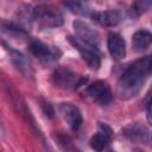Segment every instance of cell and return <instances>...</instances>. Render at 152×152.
Segmentation results:
<instances>
[{
  "mask_svg": "<svg viewBox=\"0 0 152 152\" xmlns=\"http://www.w3.org/2000/svg\"><path fill=\"white\" fill-rule=\"evenodd\" d=\"M40 101V108L43 110V114L48 118V119H53L55 116V110H53V107L51 103H49L48 101H44V100H39Z\"/></svg>",
  "mask_w": 152,
  "mask_h": 152,
  "instance_id": "obj_19",
  "label": "cell"
},
{
  "mask_svg": "<svg viewBox=\"0 0 152 152\" xmlns=\"http://www.w3.org/2000/svg\"><path fill=\"white\" fill-rule=\"evenodd\" d=\"M89 15L95 24L104 27H114L121 21V14L114 10L91 12Z\"/></svg>",
  "mask_w": 152,
  "mask_h": 152,
  "instance_id": "obj_12",
  "label": "cell"
},
{
  "mask_svg": "<svg viewBox=\"0 0 152 152\" xmlns=\"http://www.w3.org/2000/svg\"><path fill=\"white\" fill-rule=\"evenodd\" d=\"M0 30L12 37V38H26L28 36V32L25 30V27L13 23V21H7V20H1L0 21Z\"/></svg>",
  "mask_w": 152,
  "mask_h": 152,
  "instance_id": "obj_15",
  "label": "cell"
},
{
  "mask_svg": "<svg viewBox=\"0 0 152 152\" xmlns=\"http://www.w3.org/2000/svg\"><path fill=\"white\" fill-rule=\"evenodd\" d=\"M87 78L78 77L71 69L66 66H58L52 74V82L57 88L62 89H72L78 88Z\"/></svg>",
  "mask_w": 152,
  "mask_h": 152,
  "instance_id": "obj_6",
  "label": "cell"
},
{
  "mask_svg": "<svg viewBox=\"0 0 152 152\" xmlns=\"http://www.w3.org/2000/svg\"><path fill=\"white\" fill-rule=\"evenodd\" d=\"M2 45H4L5 49L8 51L10 58H11L13 65L15 66V69H17L24 77H26V78H28V80H33V77H34V70H33V68H32L30 61L27 59V57H26L23 52L18 51V50H14L12 46L7 45V44L4 43V42H2Z\"/></svg>",
  "mask_w": 152,
  "mask_h": 152,
  "instance_id": "obj_8",
  "label": "cell"
},
{
  "mask_svg": "<svg viewBox=\"0 0 152 152\" xmlns=\"http://www.w3.org/2000/svg\"><path fill=\"white\" fill-rule=\"evenodd\" d=\"M151 2L152 0H134V2L132 4L128 14L132 18H139L141 14H144L145 12H147L151 8Z\"/></svg>",
  "mask_w": 152,
  "mask_h": 152,
  "instance_id": "obj_18",
  "label": "cell"
},
{
  "mask_svg": "<svg viewBox=\"0 0 152 152\" xmlns=\"http://www.w3.org/2000/svg\"><path fill=\"white\" fill-rule=\"evenodd\" d=\"M112 137L113 135H110V134H108V133H106V132H103V131L100 129V132L96 133V134H94L91 137V139H90V146H91V148L95 150V151H102V150H104L108 146V144L110 142Z\"/></svg>",
  "mask_w": 152,
  "mask_h": 152,
  "instance_id": "obj_17",
  "label": "cell"
},
{
  "mask_svg": "<svg viewBox=\"0 0 152 152\" xmlns=\"http://www.w3.org/2000/svg\"><path fill=\"white\" fill-rule=\"evenodd\" d=\"M151 42H152V34L148 30L145 28L135 31L134 34L132 36V46L137 52H142L147 50L151 45Z\"/></svg>",
  "mask_w": 152,
  "mask_h": 152,
  "instance_id": "obj_14",
  "label": "cell"
},
{
  "mask_svg": "<svg viewBox=\"0 0 152 152\" xmlns=\"http://www.w3.org/2000/svg\"><path fill=\"white\" fill-rule=\"evenodd\" d=\"M150 101H147V103H146V115H147V120L148 121H151V112H150Z\"/></svg>",
  "mask_w": 152,
  "mask_h": 152,
  "instance_id": "obj_20",
  "label": "cell"
},
{
  "mask_svg": "<svg viewBox=\"0 0 152 152\" xmlns=\"http://www.w3.org/2000/svg\"><path fill=\"white\" fill-rule=\"evenodd\" d=\"M86 94L88 95V97H90L95 103L100 106H107L108 103H110L113 99L108 83L101 80L95 81L91 84H89L86 90Z\"/></svg>",
  "mask_w": 152,
  "mask_h": 152,
  "instance_id": "obj_7",
  "label": "cell"
},
{
  "mask_svg": "<svg viewBox=\"0 0 152 152\" xmlns=\"http://www.w3.org/2000/svg\"><path fill=\"white\" fill-rule=\"evenodd\" d=\"M72 26H74V30H75L77 38H80L83 42H87L89 44L97 46V44L100 42V36L95 28H93L91 26H89L87 23H84L82 20H75Z\"/></svg>",
  "mask_w": 152,
  "mask_h": 152,
  "instance_id": "obj_11",
  "label": "cell"
},
{
  "mask_svg": "<svg viewBox=\"0 0 152 152\" xmlns=\"http://www.w3.org/2000/svg\"><path fill=\"white\" fill-rule=\"evenodd\" d=\"M59 113L71 131L77 132L81 128V126L83 124V116H82V113L78 109V107H76L74 103H71V102L61 103Z\"/></svg>",
  "mask_w": 152,
  "mask_h": 152,
  "instance_id": "obj_9",
  "label": "cell"
},
{
  "mask_svg": "<svg viewBox=\"0 0 152 152\" xmlns=\"http://www.w3.org/2000/svg\"><path fill=\"white\" fill-rule=\"evenodd\" d=\"M69 43L80 52L82 59L87 63V65L93 69V70H97L101 65V57H100V51L97 49L96 45L89 44L87 42L81 40L77 37H68Z\"/></svg>",
  "mask_w": 152,
  "mask_h": 152,
  "instance_id": "obj_2",
  "label": "cell"
},
{
  "mask_svg": "<svg viewBox=\"0 0 152 152\" xmlns=\"http://www.w3.org/2000/svg\"><path fill=\"white\" fill-rule=\"evenodd\" d=\"M10 95H11L12 103H13V106H14L17 113L24 119V121L27 124V126L31 128V131H32L38 138H40V139L44 141V135H43V133H42V131H40L38 124L36 122V119L33 118V115H32L30 108L27 107L25 100H24V99L20 96V94H19L17 90H14V89H12V90L10 91Z\"/></svg>",
  "mask_w": 152,
  "mask_h": 152,
  "instance_id": "obj_5",
  "label": "cell"
},
{
  "mask_svg": "<svg viewBox=\"0 0 152 152\" xmlns=\"http://www.w3.org/2000/svg\"><path fill=\"white\" fill-rule=\"evenodd\" d=\"M32 19L37 20L45 27H59L64 23L62 13L50 5H38L33 7Z\"/></svg>",
  "mask_w": 152,
  "mask_h": 152,
  "instance_id": "obj_3",
  "label": "cell"
},
{
  "mask_svg": "<svg viewBox=\"0 0 152 152\" xmlns=\"http://www.w3.org/2000/svg\"><path fill=\"white\" fill-rule=\"evenodd\" d=\"M107 48L113 59L120 61L126 56L125 39L116 32H110L107 38Z\"/></svg>",
  "mask_w": 152,
  "mask_h": 152,
  "instance_id": "obj_13",
  "label": "cell"
},
{
  "mask_svg": "<svg viewBox=\"0 0 152 152\" xmlns=\"http://www.w3.org/2000/svg\"><path fill=\"white\" fill-rule=\"evenodd\" d=\"M122 134L133 142H139L145 145L151 144V132L146 126L141 124L135 122L125 126L122 128Z\"/></svg>",
  "mask_w": 152,
  "mask_h": 152,
  "instance_id": "obj_10",
  "label": "cell"
},
{
  "mask_svg": "<svg viewBox=\"0 0 152 152\" xmlns=\"http://www.w3.org/2000/svg\"><path fill=\"white\" fill-rule=\"evenodd\" d=\"M64 6L72 13L77 15L90 14L89 0H64Z\"/></svg>",
  "mask_w": 152,
  "mask_h": 152,
  "instance_id": "obj_16",
  "label": "cell"
},
{
  "mask_svg": "<svg viewBox=\"0 0 152 152\" xmlns=\"http://www.w3.org/2000/svg\"><path fill=\"white\" fill-rule=\"evenodd\" d=\"M28 51L31 52V55H33L42 64L44 65H53L61 56V52L58 49L53 48V46H49L46 44H44L40 40L33 39L28 44Z\"/></svg>",
  "mask_w": 152,
  "mask_h": 152,
  "instance_id": "obj_4",
  "label": "cell"
},
{
  "mask_svg": "<svg viewBox=\"0 0 152 152\" xmlns=\"http://www.w3.org/2000/svg\"><path fill=\"white\" fill-rule=\"evenodd\" d=\"M151 68L152 59L150 56H145L131 64L118 81V94L120 97L125 100L134 97L148 78Z\"/></svg>",
  "mask_w": 152,
  "mask_h": 152,
  "instance_id": "obj_1",
  "label": "cell"
}]
</instances>
